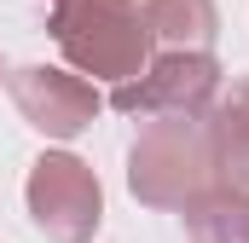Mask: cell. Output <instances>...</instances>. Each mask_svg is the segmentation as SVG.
Masks as SVG:
<instances>
[{
	"label": "cell",
	"mask_w": 249,
	"mask_h": 243,
	"mask_svg": "<svg viewBox=\"0 0 249 243\" xmlns=\"http://www.w3.org/2000/svg\"><path fill=\"white\" fill-rule=\"evenodd\" d=\"M127 185L151 208H197L203 197L220 191L214 168V139L203 116H157L127 151Z\"/></svg>",
	"instance_id": "cell-1"
},
{
	"label": "cell",
	"mask_w": 249,
	"mask_h": 243,
	"mask_svg": "<svg viewBox=\"0 0 249 243\" xmlns=\"http://www.w3.org/2000/svg\"><path fill=\"white\" fill-rule=\"evenodd\" d=\"M53 41L64 47L70 69L93 81H133L151 64V29L139 0H64L53 6Z\"/></svg>",
	"instance_id": "cell-2"
},
{
	"label": "cell",
	"mask_w": 249,
	"mask_h": 243,
	"mask_svg": "<svg viewBox=\"0 0 249 243\" xmlns=\"http://www.w3.org/2000/svg\"><path fill=\"white\" fill-rule=\"evenodd\" d=\"M29 214L53 243H87L105 220V191L99 174L70 156V151H47L29 168Z\"/></svg>",
	"instance_id": "cell-3"
},
{
	"label": "cell",
	"mask_w": 249,
	"mask_h": 243,
	"mask_svg": "<svg viewBox=\"0 0 249 243\" xmlns=\"http://www.w3.org/2000/svg\"><path fill=\"white\" fill-rule=\"evenodd\" d=\"M214 87H220V64L214 52H162V58L145 64V75L122 81L110 93V104L127 116H203L214 104Z\"/></svg>",
	"instance_id": "cell-4"
},
{
	"label": "cell",
	"mask_w": 249,
	"mask_h": 243,
	"mask_svg": "<svg viewBox=\"0 0 249 243\" xmlns=\"http://www.w3.org/2000/svg\"><path fill=\"white\" fill-rule=\"evenodd\" d=\"M6 81H12L18 116L29 122L35 133H47V139H75L81 127H93V116H99L93 81H81V75H70V69L29 64V69H18V75H6Z\"/></svg>",
	"instance_id": "cell-5"
},
{
	"label": "cell",
	"mask_w": 249,
	"mask_h": 243,
	"mask_svg": "<svg viewBox=\"0 0 249 243\" xmlns=\"http://www.w3.org/2000/svg\"><path fill=\"white\" fill-rule=\"evenodd\" d=\"M203 122H209V139H214L220 191H249V75L232 81V93L220 104H209Z\"/></svg>",
	"instance_id": "cell-6"
},
{
	"label": "cell",
	"mask_w": 249,
	"mask_h": 243,
	"mask_svg": "<svg viewBox=\"0 0 249 243\" xmlns=\"http://www.w3.org/2000/svg\"><path fill=\"white\" fill-rule=\"evenodd\" d=\"M139 12H145L151 41H168L174 52H209V41L220 35L214 0H145Z\"/></svg>",
	"instance_id": "cell-7"
},
{
	"label": "cell",
	"mask_w": 249,
	"mask_h": 243,
	"mask_svg": "<svg viewBox=\"0 0 249 243\" xmlns=\"http://www.w3.org/2000/svg\"><path fill=\"white\" fill-rule=\"evenodd\" d=\"M186 226L197 243H249V191H214L197 208H186Z\"/></svg>",
	"instance_id": "cell-8"
}]
</instances>
